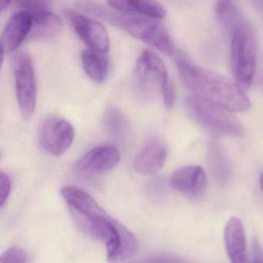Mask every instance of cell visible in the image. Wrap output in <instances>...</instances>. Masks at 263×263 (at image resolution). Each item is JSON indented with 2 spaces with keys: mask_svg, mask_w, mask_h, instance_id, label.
Segmentation results:
<instances>
[{
  "mask_svg": "<svg viewBox=\"0 0 263 263\" xmlns=\"http://www.w3.org/2000/svg\"><path fill=\"white\" fill-rule=\"evenodd\" d=\"M61 195L81 230L106 245L109 261H125L137 253L138 241L135 235L110 217L90 194L67 185L61 189Z\"/></svg>",
  "mask_w": 263,
  "mask_h": 263,
  "instance_id": "1",
  "label": "cell"
},
{
  "mask_svg": "<svg viewBox=\"0 0 263 263\" xmlns=\"http://www.w3.org/2000/svg\"><path fill=\"white\" fill-rule=\"evenodd\" d=\"M178 67L181 82L193 95L216 103L231 111H245L250 108V100L235 81L182 58L178 59Z\"/></svg>",
  "mask_w": 263,
  "mask_h": 263,
  "instance_id": "2",
  "label": "cell"
},
{
  "mask_svg": "<svg viewBox=\"0 0 263 263\" xmlns=\"http://www.w3.org/2000/svg\"><path fill=\"white\" fill-rule=\"evenodd\" d=\"M76 7L84 13L127 32L134 37L141 40L161 53L167 55L173 53L172 40L159 20L138 13H125L115 9L110 10L101 4L88 1L78 3Z\"/></svg>",
  "mask_w": 263,
  "mask_h": 263,
  "instance_id": "3",
  "label": "cell"
},
{
  "mask_svg": "<svg viewBox=\"0 0 263 263\" xmlns=\"http://www.w3.org/2000/svg\"><path fill=\"white\" fill-rule=\"evenodd\" d=\"M230 34L231 64L235 82L243 89L249 88L256 67L257 44L250 23L231 6L217 15Z\"/></svg>",
  "mask_w": 263,
  "mask_h": 263,
  "instance_id": "4",
  "label": "cell"
},
{
  "mask_svg": "<svg viewBox=\"0 0 263 263\" xmlns=\"http://www.w3.org/2000/svg\"><path fill=\"white\" fill-rule=\"evenodd\" d=\"M186 110L201 127L223 136L243 137L246 128L242 123L226 107L196 95L186 98Z\"/></svg>",
  "mask_w": 263,
  "mask_h": 263,
  "instance_id": "5",
  "label": "cell"
},
{
  "mask_svg": "<svg viewBox=\"0 0 263 263\" xmlns=\"http://www.w3.org/2000/svg\"><path fill=\"white\" fill-rule=\"evenodd\" d=\"M135 86L141 96L148 98L153 96L155 87H158L166 107H173L175 101V87L169 79L162 60L152 50H143L137 60Z\"/></svg>",
  "mask_w": 263,
  "mask_h": 263,
  "instance_id": "6",
  "label": "cell"
},
{
  "mask_svg": "<svg viewBox=\"0 0 263 263\" xmlns=\"http://www.w3.org/2000/svg\"><path fill=\"white\" fill-rule=\"evenodd\" d=\"M13 73L20 110L24 119H30L36 109V83L33 61L25 52L15 55Z\"/></svg>",
  "mask_w": 263,
  "mask_h": 263,
  "instance_id": "7",
  "label": "cell"
},
{
  "mask_svg": "<svg viewBox=\"0 0 263 263\" xmlns=\"http://www.w3.org/2000/svg\"><path fill=\"white\" fill-rule=\"evenodd\" d=\"M74 137L72 124L58 116L47 117L40 126V144L45 152L53 156L65 153L73 144Z\"/></svg>",
  "mask_w": 263,
  "mask_h": 263,
  "instance_id": "8",
  "label": "cell"
},
{
  "mask_svg": "<svg viewBox=\"0 0 263 263\" xmlns=\"http://www.w3.org/2000/svg\"><path fill=\"white\" fill-rule=\"evenodd\" d=\"M65 14L77 34L90 49L104 53L108 51V33L101 23L71 10H66Z\"/></svg>",
  "mask_w": 263,
  "mask_h": 263,
  "instance_id": "9",
  "label": "cell"
},
{
  "mask_svg": "<svg viewBox=\"0 0 263 263\" xmlns=\"http://www.w3.org/2000/svg\"><path fill=\"white\" fill-rule=\"evenodd\" d=\"M170 184L175 190L192 199H199L205 193V172L198 165H187L178 169L171 177Z\"/></svg>",
  "mask_w": 263,
  "mask_h": 263,
  "instance_id": "10",
  "label": "cell"
},
{
  "mask_svg": "<svg viewBox=\"0 0 263 263\" xmlns=\"http://www.w3.org/2000/svg\"><path fill=\"white\" fill-rule=\"evenodd\" d=\"M32 27L33 21L28 12L21 10L13 13L6 24L0 37L1 51L7 53L16 50L30 34Z\"/></svg>",
  "mask_w": 263,
  "mask_h": 263,
  "instance_id": "11",
  "label": "cell"
},
{
  "mask_svg": "<svg viewBox=\"0 0 263 263\" xmlns=\"http://www.w3.org/2000/svg\"><path fill=\"white\" fill-rule=\"evenodd\" d=\"M121 160L118 148L101 145L88 151L77 163L76 167L84 172H104L115 168Z\"/></svg>",
  "mask_w": 263,
  "mask_h": 263,
  "instance_id": "12",
  "label": "cell"
},
{
  "mask_svg": "<svg viewBox=\"0 0 263 263\" xmlns=\"http://www.w3.org/2000/svg\"><path fill=\"white\" fill-rule=\"evenodd\" d=\"M167 151L161 140H150L138 154L134 168L141 175H152L162 168L167 159Z\"/></svg>",
  "mask_w": 263,
  "mask_h": 263,
  "instance_id": "13",
  "label": "cell"
},
{
  "mask_svg": "<svg viewBox=\"0 0 263 263\" xmlns=\"http://www.w3.org/2000/svg\"><path fill=\"white\" fill-rule=\"evenodd\" d=\"M224 244L228 256L232 262H246L247 259L244 226L239 218L232 217L224 227Z\"/></svg>",
  "mask_w": 263,
  "mask_h": 263,
  "instance_id": "14",
  "label": "cell"
},
{
  "mask_svg": "<svg viewBox=\"0 0 263 263\" xmlns=\"http://www.w3.org/2000/svg\"><path fill=\"white\" fill-rule=\"evenodd\" d=\"M207 161L215 181L219 185H228L232 179V166L224 147L218 141L209 143Z\"/></svg>",
  "mask_w": 263,
  "mask_h": 263,
  "instance_id": "15",
  "label": "cell"
},
{
  "mask_svg": "<svg viewBox=\"0 0 263 263\" xmlns=\"http://www.w3.org/2000/svg\"><path fill=\"white\" fill-rule=\"evenodd\" d=\"M109 7L118 11L138 13L154 19L162 20L166 11L158 0H107Z\"/></svg>",
  "mask_w": 263,
  "mask_h": 263,
  "instance_id": "16",
  "label": "cell"
},
{
  "mask_svg": "<svg viewBox=\"0 0 263 263\" xmlns=\"http://www.w3.org/2000/svg\"><path fill=\"white\" fill-rule=\"evenodd\" d=\"M29 13L33 21L30 37L35 39L50 38L57 35L61 30V20L57 15L50 12L49 8Z\"/></svg>",
  "mask_w": 263,
  "mask_h": 263,
  "instance_id": "17",
  "label": "cell"
},
{
  "mask_svg": "<svg viewBox=\"0 0 263 263\" xmlns=\"http://www.w3.org/2000/svg\"><path fill=\"white\" fill-rule=\"evenodd\" d=\"M83 67L89 78L101 84L107 80L108 76L109 61L104 53L97 50H86L81 55Z\"/></svg>",
  "mask_w": 263,
  "mask_h": 263,
  "instance_id": "18",
  "label": "cell"
},
{
  "mask_svg": "<svg viewBox=\"0 0 263 263\" xmlns=\"http://www.w3.org/2000/svg\"><path fill=\"white\" fill-rule=\"evenodd\" d=\"M103 122L105 130L115 138H123L127 132V124L125 118L119 109L114 106H110L106 110Z\"/></svg>",
  "mask_w": 263,
  "mask_h": 263,
  "instance_id": "19",
  "label": "cell"
},
{
  "mask_svg": "<svg viewBox=\"0 0 263 263\" xmlns=\"http://www.w3.org/2000/svg\"><path fill=\"white\" fill-rule=\"evenodd\" d=\"M28 261V254L19 246L9 248L0 257V263H25Z\"/></svg>",
  "mask_w": 263,
  "mask_h": 263,
  "instance_id": "20",
  "label": "cell"
},
{
  "mask_svg": "<svg viewBox=\"0 0 263 263\" xmlns=\"http://www.w3.org/2000/svg\"><path fill=\"white\" fill-rule=\"evenodd\" d=\"M11 187L12 183L10 177L4 172H1V178H0V206L1 208L4 207L10 197Z\"/></svg>",
  "mask_w": 263,
  "mask_h": 263,
  "instance_id": "21",
  "label": "cell"
},
{
  "mask_svg": "<svg viewBox=\"0 0 263 263\" xmlns=\"http://www.w3.org/2000/svg\"><path fill=\"white\" fill-rule=\"evenodd\" d=\"M250 257L251 262H263V249L256 237L252 239Z\"/></svg>",
  "mask_w": 263,
  "mask_h": 263,
  "instance_id": "22",
  "label": "cell"
},
{
  "mask_svg": "<svg viewBox=\"0 0 263 263\" xmlns=\"http://www.w3.org/2000/svg\"><path fill=\"white\" fill-rule=\"evenodd\" d=\"M234 0H216L217 14L222 13L223 11L232 6Z\"/></svg>",
  "mask_w": 263,
  "mask_h": 263,
  "instance_id": "23",
  "label": "cell"
},
{
  "mask_svg": "<svg viewBox=\"0 0 263 263\" xmlns=\"http://www.w3.org/2000/svg\"><path fill=\"white\" fill-rule=\"evenodd\" d=\"M13 0H1V4H0V8L1 12L4 11L6 9L8 8L9 6L11 4Z\"/></svg>",
  "mask_w": 263,
  "mask_h": 263,
  "instance_id": "24",
  "label": "cell"
},
{
  "mask_svg": "<svg viewBox=\"0 0 263 263\" xmlns=\"http://www.w3.org/2000/svg\"><path fill=\"white\" fill-rule=\"evenodd\" d=\"M259 183L260 186H261V190H262L263 192V173L261 174V176H260Z\"/></svg>",
  "mask_w": 263,
  "mask_h": 263,
  "instance_id": "25",
  "label": "cell"
},
{
  "mask_svg": "<svg viewBox=\"0 0 263 263\" xmlns=\"http://www.w3.org/2000/svg\"><path fill=\"white\" fill-rule=\"evenodd\" d=\"M16 1H17L18 5H20V4H21V3L24 2V1H25V0H16Z\"/></svg>",
  "mask_w": 263,
  "mask_h": 263,
  "instance_id": "26",
  "label": "cell"
}]
</instances>
